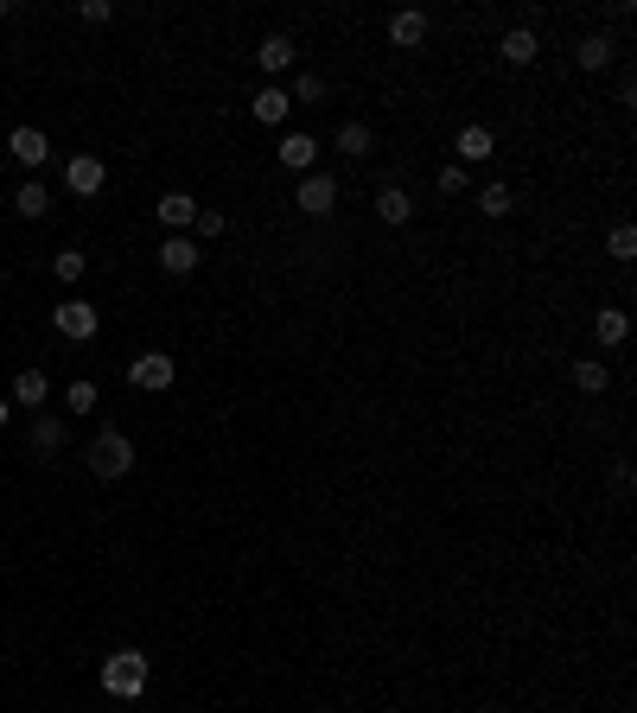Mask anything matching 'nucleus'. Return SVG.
Instances as JSON below:
<instances>
[{
    "mask_svg": "<svg viewBox=\"0 0 637 713\" xmlns=\"http://www.w3.org/2000/svg\"><path fill=\"white\" fill-rule=\"evenodd\" d=\"M64 185H71L77 198H96V191L109 185V166H102L96 153H71V160H64Z\"/></svg>",
    "mask_w": 637,
    "mask_h": 713,
    "instance_id": "nucleus-5",
    "label": "nucleus"
},
{
    "mask_svg": "<svg viewBox=\"0 0 637 713\" xmlns=\"http://www.w3.org/2000/svg\"><path fill=\"white\" fill-rule=\"evenodd\" d=\"M376 217H383V223H408V217H415V198H408L402 185H383V191H376Z\"/></svg>",
    "mask_w": 637,
    "mask_h": 713,
    "instance_id": "nucleus-20",
    "label": "nucleus"
},
{
    "mask_svg": "<svg viewBox=\"0 0 637 713\" xmlns=\"http://www.w3.org/2000/svg\"><path fill=\"white\" fill-rule=\"evenodd\" d=\"M153 211H160V223H166L172 236H185V230H192V223H198V211H204V204L192 198V191H166V198L153 204Z\"/></svg>",
    "mask_w": 637,
    "mask_h": 713,
    "instance_id": "nucleus-7",
    "label": "nucleus"
},
{
    "mask_svg": "<svg viewBox=\"0 0 637 713\" xmlns=\"http://www.w3.org/2000/svg\"><path fill=\"white\" fill-rule=\"evenodd\" d=\"M249 115H255V121H268V128H281V121L294 115V96H287L281 83H268V90H255V102H249Z\"/></svg>",
    "mask_w": 637,
    "mask_h": 713,
    "instance_id": "nucleus-13",
    "label": "nucleus"
},
{
    "mask_svg": "<svg viewBox=\"0 0 637 713\" xmlns=\"http://www.w3.org/2000/svg\"><path fill=\"white\" fill-rule=\"evenodd\" d=\"M51 325H58V338H77V344H90L102 332V312L90 300H64V306H51Z\"/></svg>",
    "mask_w": 637,
    "mask_h": 713,
    "instance_id": "nucleus-3",
    "label": "nucleus"
},
{
    "mask_svg": "<svg viewBox=\"0 0 637 713\" xmlns=\"http://www.w3.org/2000/svg\"><path fill=\"white\" fill-rule=\"evenodd\" d=\"M274 160H281L287 172H300V179H306V172L319 166V141H313V134H281V147H274Z\"/></svg>",
    "mask_w": 637,
    "mask_h": 713,
    "instance_id": "nucleus-8",
    "label": "nucleus"
},
{
    "mask_svg": "<svg viewBox=\"0 0 637 713\" xmlns=\"http://www.w3.org/2000/svg\"><path fill=\"white\" fill-rule=\"evenodd\" d=\"M13 211H20V217H45V211H51V191H45L39 179H26L20 191H13Z\"/></svg>",
    "mask_w": 637,
    "mask_h": 713,
    "instance_id": "nucleus-23",
    "label": "nucleus"
},
{
    "mask_svg": "<svg viewBox=\"0 0 637 713\" xmlns=\"http://www.w3.org/2000/svg\"><path fill=\"white\" fill-rule=\"evenodd\" d=\"M453 153H459V166H478V160H491V153H497V134L485 128V121H466L459 141H453Z\"/></svg>",
    "mask_w": 637,
    "mask_h": 713,
    "instance_id": "nucleus-9",
    "label": "nucleus"
},
{
    "mask_svg": "<svg viewBox=\"0 0 637 713\" xmlns=\"http://www.w3.org/2000/svg\"><path fill=\"white\" fill-rule=\"evenodd\" d=\"M497 58H504V64H536L542 58V39L529 26H510L504 39H497Z\"/></svg>",
    "mask_w": 637,
    "mask_h": 713,
    "instance_id": "nucleus-12",
    "label": "nucleus"
},
{
    "mask_svg": "<svg viewBox=\"0 0 637 713\" xmlns=\"http://www.w3.org/2000/svg\"><path fill=\"white\" fill-rule=\"evenodd\" d=\"M370 147H376V134L364 128V121H344V128H338V153H344V160H370Z\"/></svg>",
    "mask_w": 637,
    "mask_h": 713,
    "instance_id": "nucleus-21",
    "label": "nucleus"
},
{
    "mask_svg": "<svg viewBox=\"0 0 637 713\" xmlns=\"http://www.w3.org/2000/svg\"><path fill=\"white\" fill-rule=\"evenodd\" d=\"M593 338L612 351V344H625V338H631V319H625L618 306H599V312H593Z\"/></svg>",
    "mask_w": 637,
    "mask_h": 713,
    "instance_id": "nucleus-18",
    "label": "nucleus"
},
{
    "mask_svg": "<svg viewBox=\"0 0 637 713\" xmlns=\"http://www.w3.org/2000/svg\"><path fill=\"white\" fill-rule=\"evenodd\" d=\"M478 211H485V217H510V185H485V191H478Z\"/></svg>",
    "mask_w": 637,
    "mask_h": 713,
    "instance_id": "nucleus-27",
    "label": "nucleus"
},
{
    "mask_svg": "<svg viewBox=\"0 0 637 713\" xmlns=\"http://www.w3.org/2000/svg\"><path fill=\"white\" fill-rule=\"evenodd\" d=\"M434 185L446 191V198H459V191H466L472 179H466V166H440V172H434Z\"/></svg>",
    "mask_w": 637,
    "mask_h": 713,
    "instance_id": "nucleus-30",
    "label": "nucleus"
},
{
    "mask_svg": "<svg viewBox=\"0 0 637 713\" xmlns=\"http://www.w3.org/2000/svg\"><path fill=\"white\" fill-rule=\"evenodd\" d=\"M32 452H45V459L64 452V421L58 414H39V421H32Z\"/></svg>",
    "mask_w": 637,
    "mask_h": 713,
    "instance_id": "nucleus-22",
    "label": "nucleus"
},
{
    "mask_svg": "<svg viewBox=\"0 0 637 713\" xmlns=\"http://www.w3.org/2000/svg\"><path fill=\"white\" fill-rule=\"evenodd\" d=\"M223 230H230V217H223V211H198V236H204V242L223 236Z\"/></svg>",
    "mask_w": 637,
    "mask_h": 713,
    "instance_id": "nucleus-31",
    "label": "nucleus"
},
{
    "mask_svg": "<svg viewBox=\"0 0 637 713\" xmlns=\"http://www.w3.org/2000/svg\"><path fill=\"white\" fill-rule=\"evenodd\" d=\"M83 268H90L83 249H58V255H51V274H58V281H83Z\"/></svg>",
    "mask_w": 637,
    "mask_h": 713,
    "instance_id": "nucleus-24",
    "label": "nucleus"
},
{
    "mask_svg": "<svg viewBox=\"0 0 637 713\" xmlns=\"http://www.w3.org/2000/svg\"><path fill=\"white\" fill-rule=\"evenodd\" d=\"M7 153H13L20 166L39 172V166L51 160V141H45V128H13V134H7Z\"/></svg>",
    "mask_w": 637,
    "mask_h": 713,
    "instance_id": "nucleus-10",
    "label": "nucleus"
},
{
    "mask_svg": "<svg viewBox=\"0 0 637 713\" xmlns=\"http://www.w3.org/2000/svg\"><path fill=\"white\" fill-rule=\"evenodd\" d=\"M574 58H580V71H606V64H618V45L606 39V32H587Z\"/></svg>",
    "mask_w": 637,
    "mask_h": 713,
    "instance_id": "nucleus-17",
    "label": "nucleus"
},
{
    "mask_svg": "<svg viewBox=\"0 0 637 713\" xmlns=\"http://www.w3.org/2000/svg\"><path fill=\"white\" fill-rule=\"evenodd\" d=\"M294 58H300V51H294V39H287V32H268V39H262V45H255V64H262V71H268V77H281V71H294Z\"/></svg>",
    "mask_w": 637,
    "mask_h": 713,
    "instance_id": "nucleus-11",
    "label": "nucleus"
},
{
    "mask_svg": "<svg viewBox=\"0 0 637 713\" xmlns=\"http://www.w3.org/2000/svg\"><path fill=\"white\" fill-rule=\"evenodd\" d=\"M147 656L141 650H115V656H102V694H115V701H141V688H147Z\"/></svg>",
    "mask_w": 637,
    "mask_h": 713,
    "instance_id": "nucleus-1",
    "label": "nucleus"
},
{
    "mask_svg": "<svg viewBox=\"0 0 637 713\" xmlns=\"http://www.w3.org/2000/svg\"><path fill=\"white\" fill-rule=\"evenodd\" d=\"M77 20H83V26H109L115 7H109V0H77Z\"/></svg>",
    "mask_w": 637,
    "mask_h": 713,
    "instance_id": "nucleus-28",
    "label": "nucleus"
},
{
    "mask_svg": "<svg viewBox=\"0 0 637 713\" xmlns=\"http://www.w3.org/2000/svg\"><path fill=\"white\" fill-rule=\"evenodd\" d=\"M13 421V402H7V395H0V427H7Z\"/></svg>",
    "mask_w": 637,
    "mask_h": 713,
    "instance_id": "nucleus-32",
    "label": "nucleus"
},
{
    "mask_svg": "<svg viewBox=\"0 0 637 713\" xmlns=\"http://www.w3.org/2000/svg\"><path fill=\"white\" fill-rule=\"evenodd\" d=\"M606 255H612V262H631V255H637V230H631V223H618V230L606 236Z\"/></svg>",
    "mask_w": 637,
    "mask_h": 713,
    "instance_id": "nucleus-26",
    "label": "nucleus"
},
{
    "mask_svg": "<svg viewBox=\"0 0 637 713\" xmlns=\"http://www.w3.org/2000/svg\"><path fill=\"white\" fill-rule=\"evenodd\" d=\"M64 402H71V414H90V408H102V389H96V382H71Z\"/></svg>",
    "mask_w": 637,
    "mask_h": 713,
    "instance_id": "nucleus-25",
    "label": "nucleus"
},
{
    "mask_svg": "<svg viewBox=\"0 0 637 713\" xmlns=\"http://www.w3.org/2000/svg\"><path fill=\"white\" fill-rule=\"evenodd\" d=\"M45 395H51L45 370H20V376H13V395H7V402H13V408H32V414H39V408H45Z\"/></svg>",
    "mask_w": 637,
    "mask_h": 713,
    "instance_id": "nucleus-16",
    "label": "nucleus"
},
{
    "mask_svg": "<svg viewBox=\"0 0 637 713\" xmlns=\"http://www.w3.org/2000/svg\"><path fill=\"white\" fill-rule=\"evenodd\" d=\"M606 382H612L606 357H574V389L580 395H606Z\"/></svg>",
    "mask_w": 637,
    "mask_h": 713,
    "instance_id": "nucleus-19",
    "label": "nucleus"
},
{
    "mask_svg": "<svg viewBox=\"0 0 637 713\" xmlns=\"http://www.w3.org/2000/svg\"><path fill=\"white\" fill-rule=\"evenodd\" d=\"M421 39H427V13H421V7H402V13H389V45L415 51Z\"/></svg>",
    "mask_w": 637,
    "mask_h": 713,
    "instance_id": "nucleus-14",
    "label": "nucleus"
},
{
    "mask_svg": "<svg viewBox=\"0 0 637 713\" xmlns=\"http://www.w3.org/2000/svg\"><path fill=\"white\" fill-rule=\"evenodd\" d=\"M294 204H300L306 217H325V211L338 204V179H332V172H306L300 191H294Z\"/></svg>",
    "mask_w": 637,
    "mask_h": 713,
    "instance_id": "nucleus-6",
    "label": "nucleus"
},
{
    "mask_svg": "<svg viewBox=\"0 0 637 713\" xmlns=\"http://www.w3.org/2000/svg\"><path fill=\"white\" fill-rule=\"evenodd\" d=\"M287 96H300V102H319V96H325V77H319V71H300Z\"/></svg>",
    "mask_w": 637,
    "mask_h": 713,
    "instance_id": "nucleus-29",
    "label": "nucleus"
},
{
    "mask_svg": "<svg viewBox=\"0 0 637 713\" xmlns=\"http://www.w3.org/2000/svg\"><path fill=\"white\" fill-rule=\"evenodd\" d=\"M90 472L96 478H128L134 472V440H128V433H115V427L96 433V440H90Z\"/></svg>",
    "mask_w": 637,
    "mask_h": 713,
    "instance_id": "nucleus-2",
    "label": "nucleus"
},
{
    "mask_svg": "<svg viewBox=\"0 0 637 713\" xmlns=\"http://www.w3.org/2000/svg\"><path fill=\"white\" fill-rule=\"evenodd\" d=\"M7 13H13V0H0V20H7Z\"/></svg>",
    "mask_w": 637,
    "mask_h": 713,
    "instance_id": "nucleus-33",
    "label": "nucleus"
},
{
    "mask_svg": "<svg viewBox=\"0 0 637 713\" xmlns=\"http://www.w3.org/2000/svg\"><path fill=\"white\" fill-rule=\"evenodd\" d=\"M198 262H204V255H198L192 236H166V242H160V268H166V274H192Z\"/></svg>",
    "mask_w": 637,
    "mask_h": 713,
    "instance_id": "nucleus-15",
    "label": "nucleus"
},
{
    "mask_svg": "<svg viewBox=\"0 0 637 713\" xmlns=\"http://www.w3.org/2000/svg\"><path fill=\"white\" fill-rule=\"evenodd\" d=\"M172 376H179V363H172L166 351H141V357L128 363V382H134V389H147V395H166Z\"/></svg>",
    "mask_w": 637,
    "mask_h": 713,
    "instance_id": "nucleus-4",
    "label": "nucleus"
}]
</instances>
